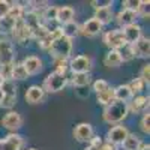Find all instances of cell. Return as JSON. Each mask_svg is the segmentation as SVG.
I'll use <instances>...</instances> for the list:
<instances>
[{"instance_id": "f6af8a7d", "label": "cell", "mask_w": 150, "mask_h": 150, "mask_svg": "<svg viewBox=\"0 0 150 150\" xmlns=\"http://www.w3.org/2000/svg\"><path fill=\"white\" fill-rule=\"evenodd\" d=\"M98 150H119L116 146H112V144H110V143H104L101 147H99Z\"/></svg>"}, {"instance_id": "d590c367", "label": "cell", "mask_w": 150, "mask_h": 150, "mask_svg": "<svg viewBox=\"0 0 150 150\" xmlns=\"http://www.w3.org/2000/svg\"><path fill=\"white\" fill-rule=\"evenodd\" d=\"M140 129L144 132V134H150V112H144L143 117H141V122H140Z\"/></svg>"}, {"instance_id": "c3c4849f", "label": "cell", "mask_w": 150, "mask_h": 150, "mask_svg": "<svg viewBox=\"0 0 150 150\" xmlns=\"http://www.w3.org/2000/svg\"><path fill=\"white\" fill-rule=\"evenodd\" d=\"M3 81H5V80H3L2 77H0V87H2V84H3Z\"/></svg>"}, {"instance_id": "1f68e13d", "label": "cell", "mask_w": 150, "mask_h": 150, "mask_svg": "<svg viewBox=\"0 0 150 150\" xmlns=\"http://www.w3.org/2000/svg\"><path fill=\"white\" fill-rule=\"evenodd\" d=\"M15 104H17V95H3L2 102H0V107L5 108V110L12 111V108L15 107Z\"/></svg>"}, {"instance_id": "74e56055", "label": "cell", "mask_w": 150, "mask_h": 150, "mask_svg": "<svg viewBox=\"0 0 150 150\" xmlns=\"http://www.w3.org/2000/svg\"><path fill=\"white\" fill-rule=\"evenodd\" d=\"M107 89H110V84H108V81H105V80H96V81L93 83V90H95L96 95L105 92Z\"/></svg>"}, {"instance_id": "d6986e66", "label": "cell", "mask_w": 150, "mask_h": 150, "mask_svg": "<svg viewBox=\"0 0 150 150\" xmlns=\"http://www.w3.org/2000/svg\"><path fill=\"white\" fill-rule=\"evenodd\" d=\"M137 18H138V15H137L135 12L128 11V9H123V8H122V11L119 12V14L116 15V21H117V24H119L122 29L129 26V24H134Z\"/></svg>"}, {"instance_id": "30bf717a", "label": "cell", "mask_w": 150, "mask_h": 150, "mask_svg": "<svg viewBox=\"0 0 150 150\" xmlns=\"http://www.w3.org/2000/svg\"><path fill=\"white\" fill-rule=\"evenodd\" d=\"M24 146V138L20 134H9L0 140V150H21Z\"/></svg>"}, {"instance_id": "f546056e", "label": "cell", "mask_w": 150, "mask_h": 150, "mask_svg": "<svg viewBox=\"0 0 150 150\" xmlns=\"http://www.w3.org/2000/svg\"><path fill=\"white\" fill-rule=\"evenodd\" d=\"M14 26H15V21L12 18H9V17L2 18V20H0V33H2L3 36L5 35H11Z\"/></svg>"}, {"instance_id": "7dc6e473", "label": "cell", "mask_w": 150, "mask_h": 150, "mask_svg": "<svg viewBox=\"0 0 150 150\" xmlns=\"http://www.w3.org/2000/svg\"><path fill=\"white\" fill-rule=\"evenodd\" d=\"M84 150H98V149H96V147H93V146H90V144H89V146H87V147H86V149H84Z\"/></svg>"}, {"instance_id": "f907efd6", "label": "cell", "mask_w": 150, "mask_h": 150, "mask_svg": "<svg viewBox=\"0 0 150 150\" xmlns=\"http://www.w3.org/2000/svg\"><path fill=\"white\" fill-rule=\"evenodd\" d=\"M26 150H36V149H33V147H30V149H26Z\"/></svg>"}, {"instance_id": "b9f144b4", "label": "cell", "mask_w": 150, "mask_h": 150, "mask_svg": "<svg viewBox=\"0 0 150 150\" xmlns=\"http://www.w3.org/2000/svg\"><path fill=\"white\" fill-rule=\"evenodd\" d=\"M9 8H11V3L9 2H6V0H0V20L8 17Z\"/></svg>"}, {"instance_id": "9c48e42d", "label": "cell", "mask_w": 150, "mask_h": 150, "mask_svg": "<svg viewBox=\"0 0 150 150\" xmlns=\"http://www.w3.org/2000/svg\"><path fill=\"white\" fill-rule=\"evenodd\" d=\"M149 105H150L149 96H137L128 102V111L129 114H144L149 111Z\"/></svg>"}, {"instance_id": "8d00e7d4", "label": "cell", "mask_w": 150, "mask_h": 150, "mask_svg": "<svg viewBox=\"0 0 150 150\" xmlns=\"http://www.w3.org/2000/svg\"><path fill=\"white\" fill-rule=\"evenodd\" d=\"M54 63H56V71L54 72L66 75V72L69 69V60H54Z\"/></svg>"}, {"instance_id": "9a60e30c", "label": "cell", "mask_w": 150, "mask_h": 150, "mask_svg": "<svg viewBox=\"0 0 150 150\" xmlns=\"http://www.w3.org/2000/svg\"><path fill=\"white\" fill-rule=\"evenodd\" d=\"M21 63H23L24 69H26L27 75H36L44 69V62L36 56H27Z\"/></svg>"}, {"instance_id": "5b68a950", "label": "cell", "mask_w": 150, "mask_h": 150, "mask_svg": "<svg viewBox=\"0 0 150 150\" xmlns=\"http://www.w3.org/2000/svg\"><path fill=\"white\" fill-rule=\"evenodd\" d=\"M102 41L110 50H120L123 45H126L122 29H112V30L105 32L102 36Z\"/></svg>"}, {"instance_id": "e575fe53", "label": "cell", "mask_w": 150, "mask_h": 150, "mask_svg": "<svg viewBox=\"0 0 150 150\" xmlns=\"http://www.w3.org/2000/svg\"><path fill=\"white\" fill-rule=\"evenodd\" d=\"M123 5V9H128V11H132L138 15V9H140V5H141V0H125L122 3Z\"/></svg>"}, {"instance_id": "ba28073f", "label": "cell", "mask_w": 150, "mask_h": 150, "mask_svg": "<svg viewBox=\"0 0 150 150\" xmlns=\"http://www.w3.org/2000/svg\"><path fill=\"white\" fill-rule=\"evenodd\" d=\"M2 126L8 131H11V134H15L21 126H23V117L21 114H18L17 111H8L2 119Z\"/></svg>"}, {"instance_id": "8fae6325", "label": "cell", "mask_w": 150, "mask_h": 150, "mask_svg": "<svg viewBox=\"0 0 150 150\" xmlns=\"http://www.w3.org/2000/svg\"><path fill=\"white\" fill-rule=\"evenodd\" d=\"M12 39L18 44H26L29 39H32V33L30 30L26 27V24L23 23V20L15 21V26L12 29Z\"/></svg>"}, {"instance_id": "ac0fdd59", "label": "cell", "mask_w": 150, "mask_h": 150, "mask_svg": "<svg viewBox=\"0 0 150 150\" xmlns=\"http://www.w3.org/2000/svg\"><path fill=\"white\" fill-rule=\"evenodd\" d=\"M95 20L99 21V24L104 27L107 24H110L114 18V14H112V8L111 6H104V8H98L95 9Z\"/></svg>"}, {"instance_id": "ee69618b", "label": "cell", "mask_w": 150, "mask_h": 150, "mask_svg": "<svg viewBox=\"0 0 150 150\" xmlns=\"http://www.w3.org/2000/svg\"><path fill=\"white\" fill-rule=\"evenodd\" d=\"M95 9H98V8H104V6H112V2H95V0H93V2L90 3Z\"/></svg>"}, {"instance_id": "4fadbf2b", "label": "cell", "mask_w": 150, "mask_h": 150, "mask_svg": "<svg viewBox=\"0 0 150 150\" xmlns=\"http://www.w3.org/2000/svg\"><path fill=\"white\" fill-rule=\"evenodd\" d=\"M122 33H123V38H125V42L128 45H134L143 36V29H141L140 24L134 23V24H129V26L123 27Z\"/></svg>"}, {"instance_id": "f35d334b", "label": "cell", "mask_w": 150, "mask_h": 150, "mask_svg": "<svg viewBox=\"0 0 150 150\" xmlns=\"http://www.w3.org/2000/svg\"><path fill=\"white\" fill-rule=\"evenodd\" d=\"M12 65H14V63H12ZM12 65H0V77H2L5 81H6V80H11Z\"/></svg>"}, {"instance_id": "681fc988", "label": "cell", "mask_w": 150, "mask_h": 150, "mask_svg": "<svg viewBox=\"0 0 150 150\" xmlns=\"http://www.w3.org/2000/svg\"><path fill=\"white\" fill-rule=\"evenodd\" d=\"M2 98H3V93H2V90H0V102H2Z\"/></svg>"}, {"instance_id": "7402d4cb", "label": "cell", "mask_w": 150, "mask_h": 150, "mask_svg": "<svg viewBox=\"0 0 150 150\" xmlns=\"http://www.w3.org/2000/svg\"><path fill=\"white\" fill-rule=\"evenodd\" d=\"M123 62H122L119 50H110V51L105 54V57H104V65L107 68H117Z\"/></svg>"}, {"instance_id": "7a4b0ae2", "label": "cell", "mask_w": 150, "mask_h": 150, "mask_svg": "<svg viewBox=\"0 0 150 150\" xmlns=\"http://www.w3.org/2000/svg\"><path fill=\"white\" fill-rule=\"evenodd\" d=\"M72 47H74L72 39L62 35L53 41L48 51L54 60H69L71 54H72Z\"/></svg>"}, {"instance_id": "3957f363", "label": "cell", "mask_w": 150, "mask_h": 150, "mask_svg": "<svg viewBox=\"0 0 150 150\" xmlns=\"http://www.w3.org/2000/svg\"><path fill=\"white\" fill-rule=\"evenodd\" d=\"M68 84V77L62 75L57 72H51L50 75H47V78L44 80V84L41 86L45 90V93H57L60 90H63Z\"/></svg>"}, {"instance_id": "277c9868", "label": "cell", "mask_w": 150, "mask_h": 150, "mask_svg": "<svg viewBox=\"0 0 150 150\" xmlns=\"http://www.w3.org/2000/svg\"><path fill=\"white\" fill-rule=\"evenodd\" d=\"M15 59L14 44L9 38L2 36L0 38V65H12Z\"/></svg>"}, {"instance_id": "f1b7e54d", "label": "cell", "mask_w": 150, "mask_h": 150, "mask_svg": "<svg viewBox=\"0 0 150 150\" xmlns=\"http://www.w3.org/2000/svg\"><path fill=\"white\" fill-rule=\"evenodd\" d=\"M42 21H57V6H47L41 12Z\"/></svg>"}, {"instance_id": "ab89813d", "label": "cell", "mask_w": 150, "mask_h": 150, "mask_svg": "<svg viewBox=\"0 0 150 150\" xmlns=\"http://www.w3.org/2000/svg\"><path fill=\"white\" fill-rule=\"evenodd\" d=\"M140 78L149 86V83H150V65H149V63L141 68V71H140Z\"/></svg>"}, {"instance_id": "6da1fadb", "label": "cell", "mask_w": 150, "mask_h": 150, "mask_svg": "<svg viewBox=\"0 0 150 150\" xmlns=\"http://www.w3.org/2000/svg\"><path fill=\"white\" fill-rule=\"evenodd\" d=\"M129 111H128V104L125 102H119L114 101L112 104L104 107V112H102V119L105 123L108 125H122V122L128 117Z\"/></svg>"}, {"instance_id": "d4e9b609", "label": "cell", "mask_w": 150, "mask_h": 150, "mask_svg": "<svg viewBox=\"0 0 150 150\" xmlns=\"http://www.w3.org/2000/svg\"><path fill=\"white\" fill-rule=\"evenodd\" d=\"M96 101H98V104H101V105H104V107L112 104V102L116 101V99H114V89H112V87H110V89H107L105 92L98 93V95H96Z\"/></svg>"}, {"instance_id": "83f0119b", "label": "cell", "mask_w": 150, "mask_h": 150, "mask_svg": "<svg viewBox=\"0 0 150 150\" xmlns=\"http://www.w3.org/2000/svg\"><path fill=\"white\" fill-rule=\"evenodd\" d=\"M23 15H24V8L21 6V3H11L8 17L12 18L14 21H18V20L23 18Z\"/></svg>"}, {"instance_id": "7c38bea8", "label": "cell", "mask_w": 150, "mask_h": 150, "mask_svg": "<svg viewBox=\"0 0 150 150\" xmlns=\"http://www.w3.org/2000/svg\"><path fill=\"white\" fill-rule=\"evenodd\" d=\"M74 138L78 143H89L93 137V126L90 123H78L74 128Z\"/></svg>"}, {"instance_id": "bcb514c9", "label": "cell", "mask_w": 150, "mask_h": 150, "mask_svg": "<svg viewBox=\"0 0 150 150\" xmlns=\"http://www.w3.org/2000/svg\"><path fill=\"white\" fill-rule=\"evenodd\" d=\"M138 150H150V144H147V143H143L141 146H140V149Z\"/></svg>"}, {"instance_id": "836d02e7", "label": "cell", "mask_w": 150, "mask_h": 150, "mask_svg": "<svg viewBox=\"0 0 150 150\" xmlns=\"http://www.w3.org/2000/svg\"><path fill=\"white\" fill-rule=\"evenodd\" d=\"M0 90H2L3 95H17V86L12 80H6V81H3Z\"/></svg>"}, {"instance_id": "44dd1931", "label": "cell", "mask_w": 150, "mask_h": 150, "mask_svg": "<svg viewBox=\"0 0 150 150\" xmlns=\"http://www.w3.org/2000/svg\"><path fill=\"white\" fill-rule=\"evenodd\" d=\"M132 98H134V95H132L128 84H120V86L114 87V99L116 101L128 104Z\"/></svg>"}, {"instance_id": "8992f818", "label": "cell", "mask_w": 150, "mask_h": 150, "mask_svg": "<svg viewBox=\"0 0 150 150\" xmlns=\"http://www.w3.org/2000/svg\"><path fill=\"white\" fill-rule=\"evenodd\" d=\"M69 69L72 74H90L92 60L87 56H75L69 59Z\"/></svg>"}, {"instance_id": "e0dca14e", "label": "cell", "mask_w": 150, "mask_h": 150, "mask_svg": "<svg viewBox=\"0 0 150 150\" xmlns=\"http://www.w3.org/2000/svg\"><path fill=\"white\" fill-rule=\"evenodd\" d=\"M26 101L32 105H36V104H41L44 99H45V90L42 89L41 86H30L27 92H26Z\"/></svg>"}, {"instance_id": "60d3db41", "label": "cell", "mask_w": 150, "mask_h": 150, "mask_svg": "<svg viewBox=\"0 0 150 150\" xmlns=\"http://www.w3.org/2000/svg\"><path fill=\"white\" fill-rule=\"evenodd\" d=\"M149 0L147 2H141L140 5V9H138V17L144 18V20H149Z\"/></svg>"}, {"instance_id": "d6a6232c", "label": "cell", "mask_w": 150, "mask_h": 150, "mask_svg": "<svg viewBox=\"0 0 150 150\" xmlns=\"http://www.w3.org/2000/svg\"><path fill=\"white\" fill-rule=\"evenodd\" d=\"M119 53H120V57H122V62H129L132 60L135 56H134V50H132V45H123L120 50H119Z\"/></svg>"}, {"instance_id": "5bb4252c", "label": "cell", "mask_w": 150, "mask_h": 150, "mask_svg": "<svg viewBox=\"0 0 150 150\" xmlns=\"http://www.w3.org/2000/svg\"><path fill=\"white\" fill-rule=\"evenodd\" d=\"M102 32V26L99 24L98 20H95L93 17L86 20L81 26H80V33L84 35V36H89V38H93L96 35H99Z\"/></svg>"}, {"instance_id": "7bdbcfd3", "label": "cell", "mask_w": 150, "mask_h": 150, "mask_svg": "<svg viewBox=\"0 0 150 150\" xmlns=\"http://www.w3.org/2000/svg\"><path fill=\"white\" fill-rule=\"evenodd\" d=\"M89 144L93 146V147H96V149H99V147L104 144V141H102V138H101L99 135H93V137H92V140L89 141Z\"/></svg>"}, {"instance_id": "cb8c5ba5", "label": "cell", "mask_w": 150, "mask_h": 150, "mask_svg": "<svg viewBox=\"0 0 150 150\" xmlns=\"http://www.w3.org/2000/svg\"><path fill=\"white\" fill-rule=\"evenodd\" d=\"M60 32L63 36L69 38V39H74L80 35V26L75 21H71V23H66L63 26H60Z\"/></svg>"}, {"instance_id": "52a82bcc", "label": "cell", "mask_w": 150, "mask_h": 150, "mask_svg": "<svg viewBox=\"0 0 150 150\" xmlns=\"http://www.w3.org/2000/svg\"><path fill=\"white\" fill-rule=\"evenodd\" d=\"M128 134H129V131H128L126 126H123V125H114V126H111L108 129L107 137H105L107 138L105 143H110V144L117 147L123 143V140L128 137Z\"/></svg>"}, {"instance_id": "2e32d148", "label": "cell", "mask_w": 150, "mask_h": 150, "mask_svg": "<svg viewBox=\"0 0 150 150\" xmlns=\"http://www.w3.org/2000/svg\"><path fill=\"white\" fill-rule=\"evenodd\" d=\"M134 56L140 59H147L150 56V39L147 36H141L138 41L132 45Z\"/></svg>"}, {"instance_id": "4dcf8cb0", "label": "cell", "mask_w": 150, "mask_h": 150, "mask_svg": "<svg viewBox=\"0 0 150 150\" xmlns=\"http://www.w3.org/2000/svg\"><path fill=\"white\" fill-rule=\"evenodd\" d=\"M128 86H129V89H131L132 95H135V93H141V92L146 89V86H147V84H146L140 77H137V78H134Z\"/></svg>"}, {"instance_id": "603a6c76", "label": "cell", "mask_w": 150, "mask_h": 150, "mask_svg": "<svg viewBox=\"0 0 150 150\" xmlns=\"http://www.w3.org/2000/svg\"><path fill=\"white\" fill-rule=\"evenodd\" d=\"M141 144H143V141H141L140 137L129 132L128 137L123 140V143H122L120 146L123 147V150H138Z\"/></svg>"}, {"instance_id": "ffe728a7", "label": "cell", "mask_w": 150, "mask_h": 150, "mask_svg": "<svg viewBox=\"0 0 150 150\" xmlns=\"http://www.w3.org/2000/svg\"><path fill=\"white\" fill-rule=\"evenodd\" d=\"M74 18H75V11L72 6H57V23L60 26L74 21Z\"/></svg>"}, {"instance_id": "484cf974", "label": "cell", "mask_w": 150, "mask_h": 150, "mask_svg": "<svg viewBox=\"0 0 150 150\" xmlns=\"http://www.w3.org/2000/svg\"><path fill=\"white\" fill-rule=\"evenodd\" d=\"M92 81L90 74H72L71 77V84L74 87H86Z\"/></svg>"}, {"instance_id": "4316f807", "label": "cell", "mask_w": 150, "mask_h": 150, "mask_svg": "<svg viewBox=\"0 0 150 150\" xmlns=\"http://www.w3.org/2000/svg\"><path fill=\"white\" fill-rule=\"evenodd\" d=\"M29 78V75L26 72V69H24L23 63H15L14 62V65H12V75H11V80L12 81H15V80H27Z\"/></svg>"}]
</instances>
